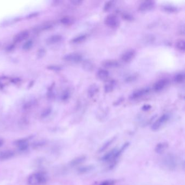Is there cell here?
I'll return each mask as SVG.
<instances>
[{
    "instance_id": "cell-9",
    "label": "cell",
    "mask_w": 185,
    "mask_h": 185,
    "mask_svg": "<svg viewBox=\"0 0 185 185\" xmlns=\"http://www.w3.org/2000/svg\"><path fill=\"white\" fill-rule=\"evenodd\" d=\"M169 83L167 79H161L157 81L153 85V89L155 91H160L163 90Z\"/></svg>"
},
{
    "instance_id": "cell-19",
    "label": "cell",
    "mask_w": 185,
    "mask_h": 185,
    "mask_svg": "<svg viewBox=\"0 0 185 185\" xmlns=\"http://www.w3.org/2000/svg\"><path fill=\"white\" fill-rule=\"evenodd\" d=\"M87 38V35L82 34L73 38L71 40V42L73 44H80L83 42Z\"/></svg>"
},
{
    "instance_id": "cell-13",
    "label": "cell",
    "mask_w": 185,
    "mask_h": 185,
    "mask_svg": "<svg viewBox=\"0 0 185 185\" xmlns=\"http://www.w3.org/2000/svg\"><path fill=\"white\" fill-rule=\"evenodd\" d=\"M102 65L105 68L108 69H112V68H116L119 66L118 61L114 59H108L102 62Z\"/></svg>"
},
{
    "instance_id": "cell-28",
    "label": "cell",
    "mask_w": 185,
    "mask_h": 185,
    "mask_svg": "<svg viewBox=\"0 0 185 185\" xmlns=\"http://www.w3.org/2000/svg\"><path fill=\"white\" fill-rule=\"evenodd\" d=\"M83 68L86 70H88V71H91L92 70V69H93V64L91 63L90 61H85L83 63Z\"/></svg>"
},
{
    "instance_id": "cell-33",
    "label": "cell",
    "mask_w": 185,
    "mask_h": 185,
    "mask_svg": "<svg viewBox=\"0 0 185 185\" xmlns=\"http://www.w3.org/2000/svg\"><path fill=\"white\" fill-rule=\"evenodd\" d=\"M69 97H70V92H69V91H65L62 95H61V99L63 101H66L67 99H69Z\"/></svg>"
},
{
    "instance_id": "cell-7",
    "label": "cell",
    "mask_w": 185,
    "mask_h": 185,
    "mask_svg": "<svg viewBox=\"0 0 185 185\" xmlns=\"http://www.w3.org/2000/svg\"><path fill=\"white\" fill-rule=\"evenodd\" d=\"M155 5V2L153 1L148 0L144 1L141 3L138 6V10L141 11H149L153 8Z\"/></svg>"
},
{
    "instance_id": "cell-31",
    "label": "cell",
    "mask_w": 185,
    "mask_h": 185,
    "mask_svg": "<svg viewBox=\"0 0 185 185\" xmlns=\"http://www.w3.org/2000/svg\"><path fill=\"white\" fill-rule=\"evenodd\" d=\"M114 5V1H108L105 3L104 7V9L105 11H109L111 8H112V5Z\"/></svg>"
},
{
    "instance_id": "cell-25",
    "label": "cell",
    "mask_w": 185,
    "mask_h": 185,
    "mask_svg": "<svg viewBox=\"0 0 185 185\" xmlns=\"http://www.w3.org/2000/svg\"><path fill=\"white\" fill-rule=\"evenodd\" d=\"M93 169V166H90V165L82 167L78 169V172L81 174H83V173H86L87 172H90Z\"/></svg>"
},
{
    "instance_id": "cell-10",
    "label": "cell",
    "mask_w": 185,
    "mask_h": 185,
    "mask_svg": "<svg viewBox=\"0 0 185 185\" xmlns=\"http://www.w3.org/2000/svg\"><path fill=\"white\" fill-rule=\"evenodd\" d=\"M149 92V89H142L140 90H137L135 91L134 92H133L132 95L130 96V98L132 99H136L138 98H141L142 97H143L144 96L147 95L148 93Z\"/></svg>"
},
{
    "instance_id": "cell-4",
    "label": "cell",
    "mask_w": 185,
    "mask_h": 185,
    "mask_svg": "<svg viewBox=\"0 0 185 185\" xmlns=\"http://www.w3.org/2000/svg\"><path fill=\"white\" fill-rule=\"evenodd\" d=\"M169 118L170 117L168 114L162 115L152 124L151 128V130L154 131L159 130L161 128L163 127V125H164V124L168 121Z\"/></svg>"
},
{
    "instance_id": "cell-20",
    "label": "cell",
    "mask_w": 185,
    "mask_h": 185,
    "mask_svg": "<svg viewBox=\"0 0 185 185\" xmlns=\"http://www.w3.org/2000/svg\"><path fill=\"white\" fill-rule=\"evenodd\" d=\"M86 159L85 156H82L77 157L76 159H73L71 162H70V165L71 166H76L78 164H80L81 163H82Z\"/></svg>"
},
{
    "instance_id": "cell-24",
    "label": "cell",
    "mask_w": 185,
    "mask_h": 185,
    "mask_svg": "<svg viewBox=\"0 0 185 185\" xmlns=\"http://www.w3.org/2000/svg\"><path fill=\"white\" fill-rule=\"evenodd\" d=\"M185 40L183 39L179 40L176 42V47L178 50L181 52H184L185 50Z\"/></svg>"
},
{
    "instance_id": "cell-6",
    "label": "cell",
    "mask_w": 185,
    "mask_h": 185,
    "mask_svg": "<svg viewBox=\"0 0 185 185\" xmlns=\"http://www.w3.org/2000/svg\"><path fill=\"white\" fill-rule=\"evenodd\" d=\"M63 59L65 61L73 63H80L82 60L83 56L78 53H71L66 54L63 57Z\"/></svg>"
},
{
    "instance_id": "cell-27",
    "label": "cell",
    "mask_w": 185,
    "mask_h": 185,
    "mask_svg": "<svg viewBox=\"0 0 185 185\" xmlns=\"http://www.w3.org/2000/svg\"><path fill=\"white\" fill-rule=\"evenodd\" d=\"M33 45V42L32 40H27L26 42L24 43V45L22 46V48L24 50H29L32 47Z\"/></svg>"
},
{
    "instance_id": "cell-16",
    "label": "cell",
    "mask_w": 185,
    "mask_h": 185,
    "mask_svg": "<svg viewBox=\"0 0 185 185\" xmlns=\"http://www.w3.org/2000/svg\"><path fill=\"white\" fill-rule=\"evenodd\" d=\"M97 77L99 79L101 80H105L108 78L109 72L105 69H100L97 72Z\"/></svg>"
},
{
    "instance_id": "cell-15",
    "label": "cell",
    "mask_w": 185,
    "mask_h": 185,
    "mask_svg": "<svg viewBox=\"0 0 185 185\" xmlns=\"http://www.w3.org/2000/svg\"><path fill=\"white\" fill-rule=\"evenodd\" d=\"M62 39H63V37L61 35H54L50 37L49 38H48L47 42L48 44H50V45L56 44L60 42Z\"/></svg>"
},
{
    "instance_id": "cell-32",
    "label": "cell",
    "mask_w": 185,
    "mask_h": 185,
    "mask_svg": "<svg viewBox=\"0 0 185 185\" xmlns=\"http://www.w3.org/2000/svg\"><path fill=\"white\" fill-rule=\"evenodd\" d=\"M51 111L52 110L50 108H47L45 109L44 111H42L41 115V116L43 117V118H45L46 117H47L48 116H49L51 113Z\"/></svg>"
},
{
    "instance_id": "cell-8",
    "label": "cell",
    "mask_w": 185,
    "mask_h": 185,
    "mask_svg": "<svg viewBox=\"0 0 185 185\" xmlns=\"http://www.w3.org/2000/svg\"><path fill=\"white\" fill-rule=\"evenodd\" d=\"M135 56H136V51L134 50L130 49V50H126L122 54V56H121V59L122 61L125 62V63H128L133 59Z\"/></svg>"
},
{
    "instance_id": "cell-23",
    "label": "cell",
    "mask_w": 185,
    "mask_h": 185,
    "mask_svg": "<svg viewBox=\"0 0 185 185\" xmlns=\"http://www.w3.org/2000/svg\"><path fill=\"white\" fill-rule=\"evenodd\" d=\"M162 9L167 13H175L177 11V9L176 7L171 5H165L162 7Z\"/></svg>"
},
{
    "instance_id": "cell-11",
    "label": "cell",
    "mask_w": 185,
    "mask_h": 185,
    "mask_svg": "<svg viewBox=\"0 0 185 185\" xmlns=\"http://www.w3.org/2000/svg\"><path fill=\"white\" fill-rule=\"evenodd\" d=\"M29 32L27 31H23L20 32L14 37V41L15 43H19L27 39L29 37Z\"/></svg>"
},
{
    "instance_id": "cell-37",
    "label": "cell",
    "mask_w": 185,
    "mask_h": 185,
    "mask_svg": "<svg viewBox=\"0 0 185 185\" xmlns=\"http://www.w3.org/2000/svg\"><path fill=\"white\" fill-rule=\"evenodd\" d=\"M3 144H4V141H3V140L2 138L0 137V147H2Z\"/></svg>"
},
{
    "instance_id": "cell-35",
    "label": "cell",
    "mask_w": 185,
    "mask_h": 185,
    "mask_svg": "<svg viewBox=\"0 0 185 185\" xmlns=\"http://www.w3.org/2000/svg\"><path fill=\"white\" fill-rule=\"evenodd\" d=\"M82 2V1H80V0H72L71 1V2L72 4H73L74 5H79L80 4H81Z\"/></svg>"
},
{
    "instance_id": "cell-36",
    "label": "cell",
    "mask_w": 185,
    "mask_h": 185,
    "mask_svg": "<svg viewBox=\"0 0 185 185\" xmlns=\"http://www.w3.org/2000/svg\"><path fill=\"white\" fill-rule=\"evenodd\" d=\"M151 106L149 104H145L142 107V110L144 111H148L149 110L151 109Z\"/></svg>"
},
{
    "instance_id": "cell-34",
    "label": "cell",
    "mask_w": 185,
    "mask_h": 185,
    "mask_svg": "<svg viewBox=\"0 0 185 185\" xmlns=\"http://www.w3.org/2000/svg\"><path fill=\"white\" fill-rule=\"evenodd\" d=\"M115 183V182L114 180H105V181H103L102 183H100L99 185H114Z\"/></svg>"
},
{
    "instance_id": "cell-17",
    "label": "cell",
    "mask_w": 185,
    "mask_h": 185,
    "mask_svg": "<svg viewBox=\"0 0 185 185\" xmlns=\"http://www.w3.org/2000/svg\"><path fill=\"white\" fill-rule=\"evenodd\" d=\"M60 22L62 24L66 26L71 25L72 24H73L74 20L72 17L71 16H64L60 20Z\"/></svg>"
},
{
    "instance_id": "cell-21",
    "label": "cell",
    "mask_w": 185,
    "mask_h": 185,
    "mask_svg": "<svg viewBox=\"0 0 185 185\" xmlns=\"http://www.w3.org/2000/svg\"><path fill=\"white\" fill-rule=\"evenodd\" d=\"M98 86H97L96 85H93L92 86H90L89 89L88 95L90 97H92L95 95L98 92Z\"/></svg>"
},
{
    "instance_id": "cell-2",
    "label": "cell",
    "mask_w": 185,
    "mask_h": 185,
    "mask_svg": "<svg viewBox=\"0 0 185 185\" xmlns=\"http://www.w3.org/2000/svg\"><path fill=\"white\" fill-rule=\"evenodd\" d=\"M161 164L164 168L169 170H174L177 166V158L173 154H167L162 157Z\"/></svg>"
},
{
    "instance_id": "cell-30",
    "label": "cell",
    "mask_w": 185,
    "mask_h": 185,
    "mask_svg": "<svg viewBox=\"0 0 185 185\" xmlns=\"http://www.w3.org/2000/svg\"><path fill=\"white\" fill-rule=\"evenodd\" d=\"M122 18L128 21H131L134 20V17L129 13H125L122 14Z\"/></svg>"
},
{
    "instance_id": "cell-3",
    "label": "cell",
    "mask_w": 185,
    "mask_h": 185,
    "mask_svg": "<svg viewBox=\"0 0 185 185\" xmlns=\"http://www.w3.org/2000/svg\"><path fill=\"white\" fill-rule=\"evenodd\" d=\"M47 181L46 177L42 173H35L29 176L28 183L29 185H42Z\"/></svg>"
},
{
    "instance_id": "cell-5",
    "label": "cell",
    "mask_w": 185,
    "mask_h": 185,
    "mask_svg": "<svg viewBox=\"0 0 185 185\" xmlns=\"http://www.w3.org/2000/svg\"><path fill=\"white\" fill-rule=\"evenodd\" d=\"M104 23L107 26L115 28L119 25V20L115 15L110 14L106 17Z\"/></svg>"
},
{
    "instance_id": "cell-29",
    "label": "cell",
    "mask_w": 185,
    "mask_h": 185,
    "mask_svg": "<svg viewBox=\"0 0 185 185\" xmlns=\"http://www.w3.org/2000/svg\"><path fill=\"white\" fill-rule=\"evenodd\" d=\"M115 138H112L111 140H110L108 141H107V142H106V143L102 147V148H101V149H100V150H99V151H100V152H102V151H105L106 149L108 148V147H109L111 144H112V143L114 142V141H115Z\"/></svg>"
},
{
    "instance_id": "cell-1",
    "label": "cell",
    "mask_w": 185,
    "mask_h": 185,
    "mask_svg": "<svg viewBox=\"0 0 185 185\" xmlns=\"http://www.w3.org/2000/svg\"><path fill=\"white\" fill-rule=\"evenodd\" d=\"M129 145V143H126L122 145L120 149H117V148L113 149L108 153L106 154L105 155H104L102 157V160L104 162H113V164L115 163L117 159L119 158V156L121 155L123 152L127 149Z\"/></svg>"
},
{
    "instance_id": "cell-12",
    "label": "cell",
    "mask_w": 185,
    "mask_h": 185,
    "mask_svg": "<svg viewBox=\"0 0 185 185\" xmlns=\"http://www.w3.org/2000/svg\"><path fill=\"white\" fill-rule=\"evenodd\" d=\"M15 144L20 151H25L28 148L29 142L26 138H23L15 141Z\"/></svg>"
},
{
    "instance_id": "cell-18",
    "label": "cell",
    "mask_w": 185,
    "mask_h": 185,
    "mask_svg": "<svg viewBox=\"0 0 185 185\" xmlns=\"http://www.w3.org/2000/svg\"><path fill=\"white\" fill-rule=\"evenodd\" d=\"M167 147H168V144L166 142L160 143L156 145L155 151L157 153L161 154L163 153Z\"/></svg>"
},
{
    "instance_id": "cell-26",
    "label": "cell",
    "mask_w": 185,
    "mask_h": 185,
    "mask_svg": "<svg viewBox=\"0 0 185 185\" xmlns=\"http://www.w3.org/2000/svg\"><path fill=\"white\" fill-rule=\"evenodd\" d=\"M114 85H115V82L112 80H111L108 83H107L105 86V92L108 93L112 91L114 89Z\"/></svg>"
},
{
    "instance_id": "cell-14",
    "label": "cell",
    "mask_w": 185,
    "mask_h": 185,
    "mask_svg": "<svg viewBox=\"0 0 185 185\" xmlns=\"http://www.w3.org/2000/svg\"><path fill=\"white\" fill-rule=\"evenodd\" d=\"M14 152L11 150L0 151V160H7L12 158L14 156Z\"/></svg>"
},
{
    "instance_id": "cell-22",
    "label": "cell",
    "mask_w": 185,
    "mask_h": 185,
    "mask_svg": "<svg viewBox=\"0 0 185 185\" xmlns=\"http://www.w3.org/2000/svg\"><path fill=\"white\" fill-rule=\"evenodd\" d=\"M174 80L175 82L177 83H181L183 82L184 80H185V74L183 72L179 73L176 74L174 77Z\"/></svg>"
}]
</instances>
